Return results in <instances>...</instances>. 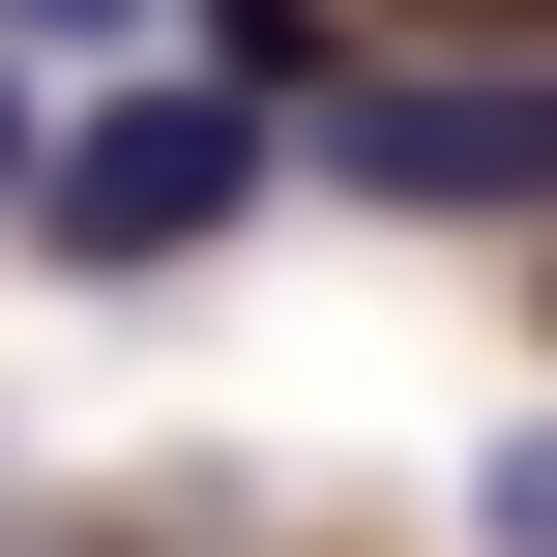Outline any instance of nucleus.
<instances>
[{"label":"nucleus","instance_id":"f257e3e1","mask_svg":"<svg viewBox=\"0 0 557 557\" xmlns=\"http://www.w3.org/2000/svg\"><path fill=\"white\" fill-rule=\"evenodd\" d=\"M235 176H264V117H235V88H147V117H88V147L0 176V206H59V264H176V235H235Z\"/></svg>","mask_w":557,"mask_h":557},{"label":"nucleus","instance_id":"f03ea898","mask_svg":"<svg viewBox=\"0 0 557 557\" xmlns=\"http://www.w3.org/2000/svg\"><path fill=\"white\" fill-rule=\"evenodd\" d=\"M323 147H352L382 206H557V59H382Z\"/></svg>","mask_w":557,"mask_h":557},{"label":"nucleus","instance_id":"7ed1b4c3","mask_svg":"<svg viewBox=\"0 0 557 557\" xmlns=\"http://www.w3.org/2000/svg\"><path fill=\"white\" fill-rule=\"evenodd\" d=\"M0 176H29V88H0Z\"/></svg>","mask_w":557,"mask_h":557},{"label":"nucleus","instance_id":"20e7f679","mask_svg":"<svg viewBox=\"0 0 557 557\" xmlns=\"http://www.w3.org/2000/svg\"><path fill=\"white\" fill-rule=\"evenodd\" d=\"M29 29H117V0H29Z\"/></svg>","mask_w":557,"mask_h":557}]
</instances>
